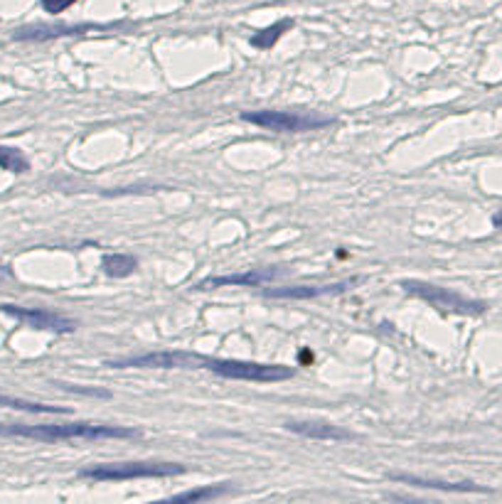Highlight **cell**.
I'll return each mask as SVG.
<instances>
[{
    "mask_svg": "<svg viewBox=\"0 0 502 504\" xmlns=\"http://www.w3.org/2000/svg\"><path fill=\"white\" fill-rule=\"evenodd\" d=\"M141 431L124 426H101V423H0V438H30V441L62 443V441H121L138 438Z\"/></svg>",
    "mask_w": 502,
    "mask_h": 504,
    "instance_id": "obj_1",
    "label": "cell"
},
{
    "mask_svg": "<svg viewBox=\"0 0 502 504\" xmlns=\"http://www.w3.org/2000/svg\"><path fill=\"white\" fill-rule=\"evenodd\" d=\"M192 369H207V372L217 374L224 379H234V382H256V384H274L291 379L293 369L283 367V364H261V362H244V359H220V357H207L195 355L192 352Z\"/></svg>",
    "mask_w": 502,
    "mask_h": 504,
    "instance_id": "obj_2",
    "label": "cell"
},
{
    "mask_svg": "<svg viewBox=\"0 0 502 504\" xmlns=\"http://www.w3.org/2000/svg\"><path fill=\"white\" fill-rule=\"evenodd\" d=\"M402 288L414 298H421L431 305V308L441 310V313H451V315H483L488 305L483 300H471L456 291H448V288L434 286V283L426 281H402Z\"/></svg>",
    "mask_w": 502,
    "mask_h": 504,
    "instance_id": "obj_3",
    "label": "cell"
},
{
    "mask_svg": "<svg viewBox=\"0 0 502 504\" xmlns=\"http://www.w3.org/2000/svg\"><path fill=\"white\" fill-rule=\"evenodd\" d=\"M242 121L254 123L266 131L276 133H306V131H320V128L333 126V119L328 116H313V114H296V111H244Z\"/></svg>",
    "mask_w": 502,
    "mask_h": 504,
    "instance_id": "obj_4",
    "label": "cell"
},
{
    "mask_svg": "<svg viewBox=\"0 0 502 504\" xmlns=\"http://www.w3.org/2000/svg\"><path fill=\"white\" fill-rule=\"evenodd\" d=\"M185 465L180 463H116V465H94L84 468L79 477L94 482H109V480H138V477H173L183 475Z\"/></svg>",
    "mask_w": 502,
    "mask_h": 504,
    "instance_id": "obj_5",
    "label": "cell"
},
{
    "mask_svg": "<svg viewBox=\"0 0 502 504\" xmlns=\"http://www.w3.org/2000/svg\"><path fill=\"white\" fill-rule=\"evenodd\" d=\"M0 310H3L5 315H10V318L20 320V323H25L32 330H47V332H74L77 330V323L69 318H64V315H57L52 313V310H42V308H18V305H0Z\"/></svg>",
    "mask_w": 502,
    "mask_h": 504,
    "instance_id": "obj_6",
    "label": "cell"
},
{
    "mask_svg": "<svg viewBox=\"0 0 502 504\" xmlns=\"http://www.w3.org/2000/svg\"><path fill=\"white\" fill-rule=\"evenodd\" d=\"M357 283V278L340 283H325V286H288V288H269L264 291L266 298H283V300H313L323 296H338L345 293L347 288H352Z\"/></svg>",
    "mask_w": 502,
    "mask_h": 504,
    "instance_id": "obj_7",
    "label": "cell"
},
{
    "mask_svg": "<svg viewBox=\"0 0 502 504\" xmlns=\"http://www.w3.org/2000/svg\"><path fill=\"white\" fill-rule=\"evenodd\" d=\"M89 30H99L92 23L84 25H30V28H20L13 32V40L20 42H45V40H57V37H72V35H84Z\"/></svg>",
    "mask_w": 502,
    "mask_h": 504,
    "instance_id": "obj_8",
    "label": "cell"
},
{
    "mask_svg": "<svg viewBox=\"0 0 502 504\" xmlns=\"http://www.w3.org/2000/svg\"><path fill=\"white\" fill-rule=\"evenodd\" d=\"M389 480L394 482H404V485H411V487H421V490H441V492H493L490 487H483V485H475L471 480H463V482H448V480H434V477H416V475H402V473H394L389 475Z\"/></svg>",
    "mask_w": 502,
    "mask_h": 504,
    "instance_id": "obj_9",
    "label": "cell"
},
{
    "mask_svg": "<svg viewBox=\"0 0 502 504\" xmlns=\"http://www.w3.org/2000/svg\"><path fill=\"white\" fill-rule=\"evenodd\" d=\"M276 276H281V271H271V268H254V271L234 273V276H217L207 278V281L197 283V291H210V288H224V286H261V283L274 281Z\"/></svg>",
    "mask_w": 502,
    "mask_h": 504,
    "instance_id": "obj_10",
    "label": "cell"
},
{
    "mask_svg": "<svg viewBox=\"0 0 502 504\" xmlns=\"http://www.w3.org/2000/svg\"><path fill=\"white\" fill-rule=\"evenodd\" d=\"M286 428L303 438H311V441H352L355 438L345 428L323 421H286Z\"/></svg>",
    "mask_w": 502,
    "mask_h": 504,
    "instance_id": "obj_11",
    "label": "cell"
},
{
    "mask_svg": "<svg viewBox=\"0 0 502 504\" xmlns=\"http://www.w3.org/2000/svg\"><path fill=\"white\" fill-rule=\"evenodd\" d=\"M101 268H104L106 276L126 278L138 268V261L133 259L131 254H106L104 259H101Z\"/></svg>",
    "mask_w": 502,
    "mask_h": 504,
    "instance_id": "obj_12",
    "label": "cell"
},
{
    "mask_svg": "<svg viewBox=\"0 0 502 504\" xmlns=\"http://www.w3.org/2000/svg\"><path fill=\"white\" fill-rule=\"evenodd\" d=\"M291 28H293V20L291 18H283V20H279V23L271 25V28L256 32V35L251 37V45H254L256 50H271V47H274L276 42L281 40L283 32L291 30Z\"/></svg>",
    "mask_w": 502,
    "mask_h": 504,
    "instance_id": "obj_13",
    "label": "cell"
},
{
    "mask_svg": "<svg viewBox=\"0 0 502 504\" xmlns=\"http://www.w3.org/2000/svg\"><path fill=\"white\" fill-rule=\"evenodd\" d=\"M0 406H5V409H15V411H25V414H69L67 409H60V406L35 404V401L15 399V396H3V394H0Z\"/></svg>",
    "mask_w": 502,
    "mask_h": 504,
    "instance_id": "obj_14",
    "label": "cell"
},
{
    "mask_svg": "<svg viewBox=\"0 0 502 504\" xmlns=\"http://www.w3.org/2000/svg\"><path fill=\"white\" fill-rule=\"evenodd\" d=\"M232 492L229 485H215V487H200V490H188V492H180L175 495L173 500L175 502H202V500H215V497H224Z\"/></svg>",
    "mask_w": 502,
    "mask_h": 504,
    "instance_id": "obj_15",
    "label": "cell"
},
{
    "mask_svg": "<svg viewBox=\"0 0 502 504\" xmlns=\"http://www.w3.org/2000/svg\"><path fill=\"white\" fill-rule=\"evenodd\" d=\"M0 168L8 170V173H28L30 163L18 148H5L0 146Z\"/></svg>",
    "mask_w": 502,
    "mask_h": 504,
    "instance_id": "obj_16",
    "label": "cell"
},
{
    "mask_svg": "<svg viewBox=\"0 0 502 504\" xmlns=\"http://www.w3.org/2000/svg\"><path fill=\"white\" fill-rule=\"evenodd\" d=\"M74 3H77V0H40V5L45 8V13H52V15L64 13V10L72 8Z\"/></svg>",
    "mask_w": 502,
    "mask_h": 504,
    "instance_id": "obj_17",
    "label": "cell"
},
{
    "mask_svg": "<svg viewBox=\"0 0 502 504\" xmlns=\"http://www.w3.org/2000/svg\"><path fill=\"white\" fill-rule=\"evenodd\" d=\"M493 227L495 229H502V209L498 214H493Z\"/></svg>",
    "mask_w": 502,
    "mask_h": 504,
    "instance_id": "obj_18",
    "label": "cell"
}]
</instances>
